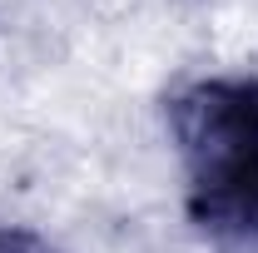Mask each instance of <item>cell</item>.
Masks as SVG:
<instances>
[{
	"label": "cell",
	"mask_w": 258,
	"mask_h": 253,
	"mask_svg": "<svg viewBox=\"0 0 258 253\" xmlns=\"http://www.w3.org/2000/svg\"><path fill=\"white\" fill-rule=\"evenodd\" d=\"M169 134L189 174H209L258 149V80L209 75L169 99Z\"/></svg>",
	"instance_id": "obj_1"
},
{
	"label": "cell",
	"mask_w": 258,
	"mask_h": 253,
	"mask_svg": "<svg viewBox=\"0 0 258 253\" xmlns=\"http://www.w3.org/2000/svg\"><path fill=\"white\" fill-rule=\"evenodd\" d=\"M189 219L214 253H258V149L189 174Z\"/></svg>",
	"instance_id": "obj_2"
},
{
	"label": "cell",
	"mask_w": 258,
	"mask_h": 253,
	"mask_svg": "<svg viewBox=\"0 0 258 253\" xmlns=\"http://www.w3.org/2000/svg\"><path fill=\"white\" fill-rule=\"evenodd\" d=\"M0 253H60L50 248L40 233H30V228H15V223H0Z\"/></svg>",
	"instance_id": "obj_3"
}]
</instances>
